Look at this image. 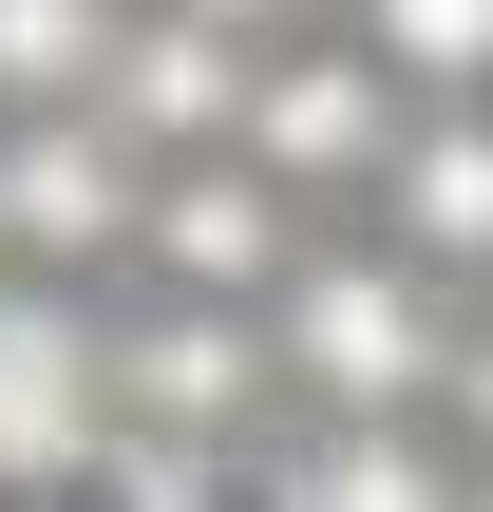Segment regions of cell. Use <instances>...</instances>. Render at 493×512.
Segmentation results:
<instances>
[{
  "label": "cell",
  "instance_id": "5",
  "mask_svg": "<svg viewBox=\"0 0 493 512\" xmlns=\"http://www.w3.org/2000/svg\"><path fill=\"white\" fill-rule=\"evenodd\" d=\"M342 38H361L418 114H493V0H342Z\"/></svg>",
  "mask_w": 493,
  "mask_h": 512
},
{
  "label": "cell",
  "instance_id": "4",
  "mask_svg": "<svg viewBox=\"0 0 493 512\" xmlns=\"http://www.w3.org/2000/svg\"><path fill=\"white\" fill-rule=\"evenodd\" d=\"M399 266H437L456 304H493V114H418V152L380 171V209H361Z\"/></svg>",
  "mask_w": 493,
  "mask_h": 512
},
{
  "label": "cell",
  "instance_id": "6",
  "mask_svg": "<svg viewBox=\"0 0 493 512\" xmlns=\"http://www.w3.org/2000/svg\"><path fill=\"white\" fill-rule=\"evenodd\" d=\"M152 19H190V38H247V57H266V38H304V19H342V0H152Z\"/></svg>",
  "mask_w": 493,
  "mask_h": 512
},
{
  "label": "cell",
  "instance_id": "2",
  "mask_svg": "<svg viewBox=\"0 0 493 512\" xmlns=\"http://www.w3.org/2000/svg\"><path fill=\"white\" fill-rule=\"evenodd\" d=\"M114 475H133L114 285H38V266H0V512H95Z\"/></svg>",
  "mask_w": 493,
  "mask_h": 512
},
{
  "label": "cell",
  "instance_id": "1",
  "mask_svg": "<svg viewBox=\"0 0 493 512\" xmlns=\"http://www.w3.org/2000/svg\"><path fill=\"white\" fill-rule=\"evenodd\" d=\"M456 285L399 266L380 228H323L285 285H266V361H285V418H437V361H456Z\"/></svg>",
  "mask_w": 493,
  "mask_h": 512
},
{
  "label": "cell",
  "instance_id": "3",
  "mask_svg": "<svg viewBox=\"0 0 493 512\" xmlns=\"http://www.w3.org/2000/svg\"><path fill=\"white\" fill-rule=\"evenodd\" d=\"M228 152H247L304 228H361V209H380V171L418 152V95H399L342 19H304V38H266V57H247V133H228Z\"/></svg>",
  "mask_w": 493,
  "mask_h": 512
}]
</instances>
